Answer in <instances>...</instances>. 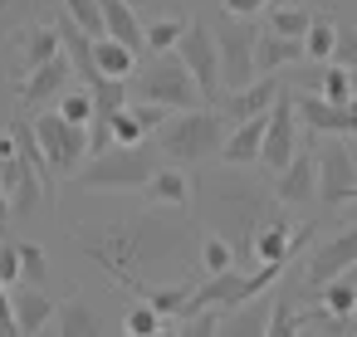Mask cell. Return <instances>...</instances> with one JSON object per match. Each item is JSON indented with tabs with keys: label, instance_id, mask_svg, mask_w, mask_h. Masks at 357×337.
I'll use <instances>...</instances> for the list:
<instances>
[{
	"label": "cell",
	"instance_id": "6da1fadb",
	"mask_svg": "<svg viewBox=\"0 0 357 337\" xmlns=\"http://www.w3.org/2000/svg\"><path fill=\"white\" fill-rule=\"evenodd\" d=\"M79 249L108 274L118 279L123 288H132L142 298L147 288V274L162 269V264H176L191 254V225L176 215H162V210H147V215H123V220H108L98 230H84L79 235Z\"/></svg>",
	"mask_w": 357,
	"mask_h": 337
},
{
	"label": "cell",
	"instance_id": "7a4b0ae2",
	"mask_svg": "<svg viewBox=\"0 0 357 337\" xmlns=\"http://www.w3.org/2000/svg\"><path fill=\"white\" fill-rule=\"evenodd\" d=\"M196 196H201L196 205H201V215H206V230L225 235V240L235 244V259H250V240L259 235V225H269V220L279 215V210L269 205L264 186L235 176V166H230L225 176H201V181H196Z\"/></svg>",
	"mask_w": 357,
	"mask_h": 337
},
{
	"label": "cell",
	"instance_id": "3957f363",
	"mask_svg": "<svg viewBox=\"0 0 357 337\" xmlns=\"http://www.w3.org/2000/svg\"><path fill=\"white\" fill-rule=\"evenodd\" d=\"M225 118L215 108H191V113H172L157 132V152L172 157L176 166H201L211 157H220L225 147Z\"/></svg>",
	"mask_w": 357,
	"mask_h": 337
},
{
	"label": "cell",
	"instance_id": "277c9868",
	"mask_svg": "<svg viewBox=\"0 0 357 337\" xmlns=\"http://www.w3.org/2000/svg\"><path fill=\"white\" fill-rule=\"evenodd\" d=\"M128 88H132L142 103H157V108H167V113H191V108L206 103L201 88H196V79L186 74V64H181L176 54H152L147 64H137V74L128 79Z\"/></svg>",
	"mask_w": 357,
	"mask_h": 337
},
{
	"label": "cell",
	"instance_id": "5b68a950",
	"mask_svg": "<svg viewBox=\"0 0 357 337\" xmlns=\"http://www.w3.org/2000/svg\"><path fill=\"white\" fill-rule=\"evenodd\" d=\"M152 171H157V157H152L147 142H137V147H118L113 142L108 152L89 157L74 181L84 191H142L152 181Z\"/></svg>",
	"mask_w": 357,
	"mask_h": 337
},
{
	"label": "cell",
	"instance_id": "8992f818",
	"mask_svg": "<svg viewBox=\"0 0 357 337\" xmlns=\"http://www.w3.org/2000/svg\"><path fill=\"white\" fill-rule=\"evenodd\" d=\"M30 127H35V142H40V152H45L54 176H79L84 171V162H89V127H74L59 113H35Z\"/></svg>",
	"mask_w": 357,
	"mask_h": 337
},
{
	"label": "cell",
	"instance_id": "52a82bcc",
	"mask_svg": "<svg viewBox=\"0 0 357 337\" xmlns=\"http://www.w3.org/2000/svg\"><path fill=\"white\" fill-rule=\"evenodd\" d=\"M215 30V45H220V84H225V93L230 88H245V84H255V45H259V30L250 25V20H235V15H225L220 25H211ZM220 93V98H225Z\"/></svg>",
	"mask_w": 357,
	"mask_h": 337
},
{
	"label": "cell",
	"instance_id": "ba28073f",
	"mask_svg": "<svg viewBox=\"0 0 357 337\" xmlns=\"http://www.w3.org/2000/svg\"><path fill=\"white\" fill-rule=\"evenodd\" d=\"M176 59H181L186 74L196 79L201 98H206V103H220V93H225V84H220V45H215V30H211L206 20H191V25H186V35H181V45H176Z\"/></svg>",
	"mask_w": 357,
	"mask_h": 337
},
{
	"label": "cell",
	"instance_id": "9c48e42d",
	"mask_svg": "<svg viewBox=\"0 0 357 337\" xmlns=\"http://www.w3.org/2000/svg\"><path fill=\"white\" fill-rule=\"evenodd\" d=\"M0 186H6V201H10V220L35 215V205H40V196H45V181H40L35 166L20 157V147H15L10 132L0 137Z\"/></svg>",
	"mask_w": 357,
	"mask_h": 337
},
{
	"label": "cell",
	"instance_id": "30bf717a",
	"mask_svg": "<svg viewBox=\"0 0 357 337\" xmlns=\"http://www.w3.org/2000/svg\"><path fill=\"white\" fill-rule=\"evenodd\" d=\"M318 201L328 210L357 201V157L347 152V137H333L318 152Z\"/></svg>",
	"mask_w": 357,
	"mask_h": 337
},
{
	"label": "cell",
	"instance_id": "8fae6325",
	"mask_svg": "<svg viewBox=\"0 0 357 337\" xmlns=\"http://www.w3.org/2000/svg\"><path fill=\"white\" fill-rule=\"evenodd\" d=\"M298 113H294V98L279 93V103L269 108V127H264V152H259V166L269 176H279L294 157H298Z\"/></svg>",
	"mask_w": 357,
	"mask_h": 337
},
{
	"label": "cell",
	"instance_id": "7c38bea8",
	"mask_svg": "<svg viewBox=\"0 0 357 337\" xmlns=\"http://www.w3.org/2000/svg\"><path fill=\"white\" fill-rule=\"evenodd\" d=\"M357 269V220L352 225H342L337 235H328L313 254H308V288L318 293L323 283H333V279H342V274H352Z\"/></svg>",
	"mask_w": 357,
	"mask_h": 337
},
{
	"label": "cell",
	"instance_id": "4fadbf2b",
	"mask_svg": "<svg viewBox=\"0 0 357 337\" xmlns=\"http://www.w3.org/2000/svg\"><path fill=\"white\" fill-rule=\"evenodd\" d=\"M289 98H294V113H298V123H303L308 132L357 137V98H352V103H328V98H318V93H308V88H298V93H289Z\"/></svg>",
	"mask_w": 357,
	"mask_h": 337
},
{
	"label": "cell",
	"instance_id": "5bb4252c",
	"mask_svg": "<svg viewBox=\"0 0 357 337\" xmlns=\"http://www.w3.org/2000/svg\"><path fill=\"white\" fill-rule=\"evenodd\" d=\"M279 79L274 74H264V79H255V84H245V88H230L220 103H215V113L225 118V127H240V123H250V118H264L274 103H279Z\"/></svg>",
	"mask_w": 357,
	"mask_h": 337
},
{
	"label": "cell",
	"instance_id": "9a60e30c",
	"mask_svg": "<svg viewBox=\"0 0 357 337\" xmlns=\"http://www.w3.org/2000/svg\"><path fill=\"white\" fill-rule=\"evenodd\" d=\"M69 59L59 54V59H50V64H40V69H30L25 79H20V108L30 113H45V103H54V98H64V88H69Z\"/></svg>",
	"mask_w": 357,
	"mask_h": 337
},
{
	"label": "cell",
	"instance_id": "2e32d148",
	"mask_svg": "<svg viewBox=\"0 0 357 337\" xmlns=\"http://www.w3.org/2000/svg\"><path fill=\"white\" fill-rule=\"evenodd\" d=\"M274 196L279 205H303L308 196H318V152H298L279 176H274Z\"/></svg>",
	"mask_w": 357,
	"mask_h": 337
},
{
	"label": "cell",
	"instance_id": "e0dca14e",
	"mask_svg": "<svg viewBox=\"0 0 357 337\" xmlns=\"http://www.w3.org/2000/svg\"><path fill=\"white\" fill-rule=\"evenodd\" d=\"M294 230H298V225H289L284 215H274V220L259 225V235L250 240V259H255V264H279V269H289V259L298 254Z\"/></svg>",
	"mask_w": 357,
	"mask_h": 337
},
{
	"label": "cell",
	"instance_id": "ac0fdd59",
	"mask_svg": "<svg viewBox=\"0 0 357 337\" xmlns=\"http://www.w3.org/2000/svg\"><path fill=\"white\" fill-rule=\"evenodd\" d=\"M142 196H147V205H152V210H186V205H191V196H196V186L186 181V171H181V166H157V171H152V181L142 186Z\"/></svg>",
	"mask_w": 357,
	"mask_h": 337
},
{
	"label": "cell",
	"instance_id": "d6986e66",
	"mask_svg": "<svg viewBox=\"0 0 357 337\" xmlns=\"http://www.w3.org/2000/svg\"><path fill=\"white\" fill-rule=\"evenodd\" d=\"M264 127H269V113L264 118H250V123H240V127H230L225 132V147H220V162L225 166H255L259 162V152H264Z\"/></svg>",
	"mask_w": 357,
	"mask_h": 337
},
{
	"label": "cell",
	"instance_id": "ffe728a7",
	"mask_svg": "<svg viewBox=\"0 0 357 337\" xmlns=\"http://www.w3.org/2000/svg\"><path fill=\"white\" fill-rule=\"evenodd\" d=\"M318 303H323V327L328 332H347V318L357 313V269L333 279V283H323Z\"/></svg>",
	"mask_w": 357,
	"mask_h": 337
},
{
	"label": "cell",
	"instance_id": "44dd1931",
	"mask_svg": "<svg viewBox=\"0 0 357 337\" xmlns=\"http://www.w3.org/2000/svg\"><path fill=\"white\" fill-rule=\"evenodd\" d=\"M98 10H103V35L108 40H118V45H128V49H147V25L137 20V10H132V0H98Z\"/></svg>",
	"mask_w": 357,
	"mask_h": 337
},
{
	"label": "cell",
	"instance_id": "7402d4cb",
	"mask_svg": "<svg viewBox=\"0 0 357 337\" xmlns=\"http://www.w3.org/2000/svg\"><path fill=\"white\" fill-rule=\"evenodd\" d=\"M269 313H274V303L259 293V298H250V303H240V308L220 313L215 337H264V332H269Z\"/></svg>",
	"mask_w": 357,
	"mask_h": 337
},
{
	"label": "cell",
	"instance_id": "603a6c76",
	"mask_svg": "<svg viewBox=\"0 0 357 337\" xmlns=\"http://www.w3.org/2000/svg\"><path fill=\"white\" fill-rule=\"evenodd\" d=\"M15 45H20V69H15V79H25L30 69H40V64H50V59H59V54H64V40H59V30H54V25L20 30V35H15Z\"/></svg>",
	"mask_w": 357,
	"mask_h": 337
},
{
	"label": "cell",
	"instance_id": "cb8c5ba5",
	"mask_svg": "<svg viewBox=\"0 0 357 337\" xmlns=\"http://www.w3.org/2000/svg\"><path fill=\"white\" fill-rule=\"evenodd\" d=\"M303 59H308L303 40H284L274 30H259V45H255V69L259 74H279L289 64H303Z\"/></svg>",
	"mask_w": 357,
	"mask_h": 337
},
{
	"label": "cell",
	"instance_id": "d4e9b609",
	"mask_svg": "<svg viewBox=\"0 0 357 337\" xmlns=\"http://www.w3.org/2000/svg\"><path fill=\"white\" fill-rule=\"evenodd\" d=\"M54 30H59V40H64V59H69V69L84 79V88H93V84H98V64H93V35H84V30L69 20V15H64Z\"/></svg>",
	"mask_w": 357,
	"mask_h": 337
},
{
	"label": "cell",
	"instance_id": "484cf974",
	"mask_svg": "<svg viewBox=\"0 0 357 337\" xmlns=\"http://www.w3.org/2000/svg\"><path fill=\"white\" fill-rule=\"evenodd\" d=\"M10 298H15V322H20L25 337H40V332L54 322V313H59V303H54L45 288H30V283H25L20 293H10Z\"/></svg>",
	"mask_w": 357,
	"mask_h": 337
},
{
	"label": "cell",
	"instance_id": "4316f807",
	"mask_svg": "<svg viewBox=\"0 0 357 337\" xmlns=\"http://www.w3.org/2000/svg\"><path fill=\"white\" fill-rule=\"evenodd\" d=\"M54 327H59V337H103V313L89 298H69V303H59Z\"/></svg>",
	"mask_w": 357,
	"mask_h": 337
},
{
	"label": "cell",
	"instance_id": "83f0119b",
	"mask_svg": "<svg viewBox=\"0 0 357 337\" xmlns=\"http://www.w3.org/2000/svg\"><path fill=\"white\" fill-rule=\"evenodd\" d=\"M93 64H98V79H132L137 74V49L103 35V40H93Z\"/></svg>",
	"mask_w": 357,
	"mask_h": 337
},
{
	"label": "cell",
	"instance_id": "f1b7e54d",
	"mask_svg": "<svg viewBox=\"0 0 357 337\" xmlns=\"http://www.w3.org/2000/svg\"><path fill=\"white\" fill-rule=\"evenodd\" d=\"M264 15H269V20H264V30H274V35H284V40H303V35H308V25L318 20L308 6H269Z\"/></svg>",
	"mask_w": 357,
	"mask_h": 337
},
{
	"label": "cell",
	"instance_id": "f546056e",
	"mask_svg": "<svg viewBox=\"0 0 357 337\" xmlns=\"http://www.w3.org/2000/svg\"><path fill=\"white\" fill-rule=\"evenodd\" d=\"M196 264H201V274H225V269H235V244L225 235L206 230L201 244H196Z\"/></svg>",
	"mask_w": 357,
	"mask_h": 337
},
{
	"label": "cell",
	"instance_id": "4dcf8cb0",
	"mask_svg": "<svg viewBox=\"0 0 357 337\" xmlns=\"http://www.w3.org/2000/svg\"><path fill=\"white\" fill-rule=\"evenodd\" d=\"M191 288H196V283H186V279H176V283H147V288H142V303H152L162 318H181Z\"/></svg>",
	"mask_w": 357,
	"mask_h": 337
},
{
	"label": "cell",
	"instance_id": "1f68e13d",
	"mask_svg": "<svg viewBox=\"0 0 357 337\" xmlns=\"http://www.w3.org/2000/svg\"><path fill=\"white\" fill-rule=\"evenodd\" d=\"M186 25H191V20H181V15L152 20V25H147V54H172V49L181 45V35H186Z\"/></svg>",
	"mask_w": 357,
	"mask_h": 337
},
{
	"label": "cell",
	"instance_id": "d6a6232c",
	"mask_svg": "<svg viewBox=\"0 0 357 337\" xmlns=\"http://www.w3.org/2000/svg\"><path fill=\"white\" fill-rule=\"evenodd\" d=\"M318 98H328V103H352V98H357V79H352L342 64H328V69L318 74Z\"/></svg>",
	"mask_w": 357,
	"mask_h": 337
},
{
	"label": "cell",
	"instance_id": "836d02e7",
	"mask_svg": "<svg viewBox=\"0 0 357 337\" xmlns=\"http://www.w3.org/2000/svg\"><path fill=\"white\" fill-rule=\"evenodd\" d=\"M59 118H69L74 127H89L93 118H98V108H93V88H64V98H59V108H54Z\"/></svg>",
	"mask_w": 357,
	"mask_h": 337
},
{
	"label": "cell",
	"instance_id": "e575fe53",
	"mask_svg": "<svg viewBox=\"0 0 357 337\" xmlns=\"http://www.w3.org/2000/svg\"><path fill=\"white\" fill-rule=\"evenodd\" d=\"M333 45H337V25L318 15V20L308 25V35H303V49H308V64H328V59H333Z\"/></svg>",
	"mask_w": 357,
	"mask_h": 337
},
{
	"label": "cell",
	"instance_id": "d590c367",
	"mask_svg": "<svg viewBox=\"0 0 357 337\" xmlns=\"http://www.w3.org/2000/svg\"><path fill=\"white\" fill-rule=\"evenodd\" d=\"M20 244V279L30 283V288H45V279H50V254L35 244V240H15Z\"/></svg>",
	"mask_w": 357,
	"mask_h": 337
},
{
	"label": "cell",
	"instance_id": "8d00e7d4",
	"mask_svg": "<svg viewBox=\"0 0 357 337\" xmlns=\"http://www.w3.org/2000/svg\"><path fill=\"white\" fill-rule=\"evenodd\" d=\"M303 332H308L303 313H298L289 298H279V303H274V313H269V332H264V337H303Z\"/></svg>",
	"mask_w": 357,
	"mask_h": 337
},
{
	"label": "cell",
	"instance_id": "74e56055",
	"mask_svg": "<svg viewBox=\"0 0 357 337\" xmlns=\"http://www.w3.org/2000/svg\"><path fill=\"white\" fill-rule=\"evenodd\" d=\"M93 108H98V118H113L118 108H128V79H98L93 84Z\"/></svg>",
	"mask_w": 357,
	"mask_h": 337
},
{
	"label": "cell",
	"instance_id": "f35d334b",
	"mask_svg": "<svg viewBox=\"0 0 357 337\" xmlns=\"http://www.w3.org/2000/svg\"><path fill=\"white\" fill-rule=\"evenodd\" d=\"M64 15H69L84 35L103 40V10H98V0H64Z\"/></svg>",
	"mask_w": 357,
	"mask_h": 337
},
{
	"label": "cell",
	"instance_id": "ab89813d",
	"mask_svg": "<svg viewBox=\"0 0 357 337\" xmlns=\"http://www.w3.org/2000/svg\"><path fill=\"white\" fill-rule=\"evenodd\" d=\"M108 132H113V142H118V147H137V142H147L142 123L132 118V108H118V113L108 118Z\"/></svg>",
	"mask_w": 357,
	"mask_h": 337
},
{
	"label": "cell",
	"instance_id": "60d3db41",
	"mask_svg": "<svg viewBox=\"0 0 357 337\" xmlns=\"http://www.w3.org/2000/svg\"><path fill=\"white\" fill-rule=\"evenodd\" d=\"M162 322H167V318H162V313H157L152 303H132V308H128V322H123V327H128L132 337H152V332H157Z\"/></svg>",
	"mask_w": 357,
	"mask_h": 337
},
{
	"label": "cell",
	"instance_id": "b9f144b4",
	"mask_svg": "<svg viewBox=\"0 0 357 337\" xmlns=\"http://www.w3.org/2000/svg\"><path fill=\"white\" fill-rule=\"evenodd\" d=\"M333 64H342L347 74H357V25H337V45H333Z\"/></svg>",
	"mask_w": 357,
	"mask_h": 337
},
{
	"label": "cell",
	"instance_id": "7bdbcfd3",
	"mask_svg": "<svg viewBox=\"0 0 357 337\" xmlns=\"http://www.w3.org/2000/svg\"><path fill=\"white\" fill-rule=\"evenodd\" d=\"M128 108H132V118L142 123V132H147V137H152V132H162V123L172 118L167 108H157V103H142V98H137V103H128Z\"/></svg>",
	"mask_w": 357,
	"mask_h": 337
},
{
	"label": "cell",
	"instance_id": "ee69618b",
	"mask_svg": "<svg viewBox=\"0 0 357 337\" xmlns=\"http://www.w3.org/2000/svg\"><path fill=\"white\" fill-rule=\"evenodd\" d=\"M0 283H20V244L15 240H6V244H0Z\"/></svg>",
	"mask_w": 357,
	"mask_h": 337
},
{
	"label": "cell",
	"instance_id": "f6af8a7d",
	"mask_svg": "<svg viewBox=\"0 0 357 337\" xmlns=\"http://www.w3.org/2000/svg\"><path fill=\"white\" fill-rule=\"evenodd\" d=\"M0 337H25L20 322H15V298H10L6 283H0Z\"/></svg>",
	"mask_w": 357,
	"mask_h": 337
},
{
	"label": "cell",
	"instance_id": "bcb514c9",
	"mask_svg": "<svg viewBox=\"0 0 357 337\" xmlns=\"http://www.w3.org/2000/svg\"><path fill=\"white\" fill-rule=\"evenodd\" d=\"M220 10L235 20H255L259 10H269V0H220Z\"/></svg>",
	"mask_w": 357,
	"mask_h": 337
},
{
	"label": "cell",
	"instance_id": "7dc6e473",
	"mask_svg": "<svg viewBox=\"0 0 357 337\" xmlns=\"http://www.w3.org/2000/svg\"><path fill=\"white\" fill-rule=\"evenodd\" d=\"M152 337H181V327H176V322H162V327H157Z\"/></svg>",
	"mask_w": 357,
	"mask_h": 337
},
{
	"label": "cell",
	"instance_id": "c3c4849f",
	"mask_svg": "<svg viewBox=\"0 0 357 337\" xmlns=\"http://www.w3.org/2000/svg\"><path fill=\"white\" fill-rule=\"evenodd\" d=\"M10 220V201H6V186H0V225Z\"/></svg>",
	"mask_w": 357,
	"mask_h": 337
},
{
	"label": "cell",
	"instance_id": "681fc988",
	"mask_svg": "<svg viewBox=\"0 0 357 337\" xmlns=\"http://www.w3.org/2000/svg\"><path fill=\"white\" fill-rule=\"evenodd\" d=\"M128 337H132V332H128Z\"/></svg>",
	"mask_w": 357,
	"mask_h": 337
},
{
	"label": "cell",
	"instance_id": "f907efd6",
	"mask_svg": "<svg viewBox=\"0 0 357 337\" xmlns=\"http://www.w3.org/2000/svg\"><path fill=\"white\" fill-rule=\"evenodd\" d=\"M303 337H308V332H303Z\"/></svg>",
	"mask_w": 357,
	"mask_h": 337
}]
</instances>
